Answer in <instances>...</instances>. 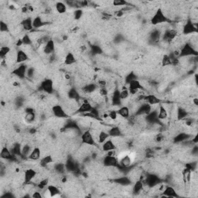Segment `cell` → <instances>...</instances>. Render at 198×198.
I'll return each mask as SVG.
<instances>
[{
	"instance_id": "45",
	"label": "cell",
	"mask_w": 198,
	"mask_h": 198,
	"mask_svg": "<svg viewBox=\"0 0 198 198\" xmlns=\"http://www.w3.org/2000/svg\"><path fill=\"white\" fill-rule=\"evenodd\" d=\"M82 16H83V10L82 9H77L74 12V18L76 20L80 19L82 17Z\"/></svg>"
},
{
	"instance_id": "10",
	"label": "cell",
	"mask_w": 198,
	"mask_h": 198,
	"mask_svg": "<svg viewBox=\"0 0 198 198\" xmlns=\"http://www.w3.org/2000/svg\"><path fill=\"white\" fill-rule=\"evenodd\" d=\"M26 71H27V66L25 64H20L18 67H15L14 70H13V74L19 78L23 79L26 77Z\"/></svg>"
},
{
	"instance_id": "23",
	"label": "cell",
	"mask_w": 198,
	"mask_h": 198,
	"mask_svg": "<svg viewBox=\"0 0 198 198\" xmlns=\"http://www.w3.org/2000/svg\"><path fill=\"white\" fill-rule=\"evenodd\" d=\"M168 118V111L164 105H159L158 108V118L160 121H164Z\"/></svg>"
},
{
	"instance_id": "34",
	"label": "cell",
	"mask_w": 198,
	"mask_h": 198,
	"mask_svg": "<svg viewBox=\"0 0 198 198\" xmlns=\"http://www.w3.org/2000/svg\"><path fill=\"white\" fill-rule=\"evenodd\" d=\"M189 137V135H187L186 133H180V134H178L176 136H175L173 140H174L175 143H183V142H184L185 140L188 139Z\"/></svg>"
},
{
	"instance_id": "43",
	"label": "cell",
	"mask_w": 198,
	"mask_h": 198,
	"mask_svg": "<svg viewBox=\"0 0 198 198\" xmlns=\"http://www.w3.org/2000/svg\"><path fill=\"white\" fill-rule=\"evenodd\" d=\"M112 5L114 6H127L128 3L125 0H115L112 2Z\"/></svg>"
},
{
	"instance_id": "15",
	"label": "cell",
	"mask_w": 198,
	"mask_h": 198,
	"mask_svg": "<svg viewBox=\"0 0 198 198\" xmlns=\"http://www.w3.org/2000/svg\"><path fill=\"white\" fill-rule=\"evenodd\" d=\"M37 175V171L34 169H28L24 173V182L25 184H29L33 181Z\"/></svg>"
},
{
	"instance_id": "29",
	"label": "cell",
	"mask_w": 198,
	"mask_h": 198,
	"mask_svg": "<svg viewBox=\"0 0 198 198\" xmlns=\"http://www.w3.org/2000/svg\"><path fill=\"white\" fill-rule=\"evenodd\" d=\"M109 137H110L109 134H108V132H105V131H104V130H101L100 133H99V134H98L97 142H98V143L102 144V143H105L106 140H108Z\"/></svg>"
},
{
	"instance_id": "18",
	"label": "cell",
	"mask_w": 198,
	"mask_h": 198,
	"mask_svg": "<svg viewBox=\"0 0 198 198\" xmlns=\"http://www.w3.org/2000/svg\"><path fill=\"white\" fill-rule=\"evenodd\" d=\"M118 115L120 118H128L131 115V111L128 106H122L116 110Z\"/></svg>"
},
{
	"instance_id": "52",
	"label": "cell",
	"mask_w": 198,
	"mask_h": 198,
	"mask_svg": "<svg viewBox=\"0 0 198 198\" xmlns=\"http://www.w3.org/2000/svg\"><path fill=\"white\" fill-rule=\"evenodd\" d=\"M192 104L195 107H197V105H198V98H197V97L192 99Z\"/></svg>"
},
{
	"instance_id": "4",
	"label": "cell",
	"mask_w": 198,
	"mask_h": 198,
	"mask_svg": "<svg viewBox=\"0 0 198 198\" xmlns=\"http://www.w3.org/2000/svg\"><path fill=\"white\" fill-rule=\"evenodd\" d=\"M197 30V23H193L190 19H188L185 25L183 26L182 32L184 35H190L194 33H196Z\"/></svg>"
},
{
	"instance_id": "44",
	"label": "cell",
	"mask_w": 198,
	"mask_h": 198,
	"mask_svg": "<svg viewBox=\"0 0 198 198\" xmlns=\"http://www.w3.org/2000/svg\"><path fill=\"white\" fill-rule=\"evenodd\" d=\"M135 80H137L136 74H135L134 73H131L127 75L126 78H125V82H126V84L128 85V84L131 83L132 81H133Z\"/></svg>"
},
{
	"instance_id": "5",
	"label": "cell",
	"mask_w": 198,
	"mask_h": 198,
	"mask_svg": "<svg viewBox=\"0 0 198 198\" xmlns=\"http://www.w3.org/2000/svg\"><path fill=\"white\" fill-rule=\"evenodd\" d=\"M39 90L41 91L42 93L52 94L54 91V82H53V81L50 79H46V80L43 81L41 82Z\"/></svg>"
},
{
	"instance_id": "35",
	"label": "cell",
	"mask_w": 198,
	"mask_h": 198,
	"mask_svg": "<svg viewBox=\"0 0 198 198\" xmlns=\"http://www.w3.org/2000/svg\"><path fill=\"white\" fill-rule=\"evenodd\" d=\"M11 52L10 47H8V46H3L0 50V56H1L2 60L3 59H6V57H7L8 54Z\"/></svg>"
},
{
	"instance_id": "13",
	"label": "cell",
	"mask_w": 198,
	"mask_h": 198,
	"mask_svg": "<svg viewBox=\"0 0 198 198\" xmlns=\"http://www.w3.org/2000/svg\"><path fill=\"white\" fill-rule=\"evenodd\" d=\"M133 159L132 158V156L129 155H124L122 157H121L119 161V165L118 166L122 168H128L130 167V166L133 163Z\"/></svg>"
},
{
	"instance_id": "28",
	"label": "cell",
	"mask_w": 198,
	"mask_h": 198,
	"mask_svg": "<svg viewBox=\"0 0 198 198\" xmlns=\"http://www.w3.org/2000/svg\"><path fill=\"white\" fill-rule=\"evenodd\" d=\"M76 63V57L72 53H68L64 58V64L67 66H71Z\"/></svg>"
},
{
	"instance_id": "11",
	"label": "cell",
	"mask_w": 198,
	"mask_h": 198,
	"mask_svg": "<svg viewBox=\"0 0 198 198\" xmlns=\"http://www.w3.org/2000/svg\"><path fill=\"white\" fill-rule=\"evenodd\" d=\"M93 108H94L93 105H91V102H88V100H87V99H84V101L82 102L81 105L79 106L78 109L77 110V112H76L81 114V115H83V114L87 113V112H90Z\"/></svg>"
},
{
	"instance_id": "16",
	"label": "cell",
	"mask_w": 198,
	"mask_h": 198,
	"mask_svg": "<svg viewBox=\"0 0 198 198\" xmlns=\"http://www.w3.org/2000/svg\"><path fill=\"white\" fill-rule=\"evenodd\" d=\"M161 197H177L178 194L176 190L173 186H166L164 190L163 191V195Z\"/></svg>"
},
{
	"instance_id": "40",
	"label": "cell",
	"mask_w": 198,
	"mask_h": 198,
	"mask_svg": "<svg viewBox=\"0 0 198 198\" xmlns=\"http://www.w3.org/2000/svg\"><path fill=\"white\" fill-rule=\"evenodd\" d=\"M21 39H22L23 44L24 46H31V44H33L32 39H31L30 36L28 35V34H25Z\"/></svg>"
},
{
	"instance_id": "8",
	"label": "cell",
	"mask_w": 198,
	"mask_h": 198,
	"mask_svg": "<svg viewBox=\"0 0 198 198\" xmlns=\"http://www.w3.org/2000/svg\"><path fill=\"white\" fill-rule=\"evenodd\" d=\"M146 186H147L148 188H153V186H156L161 183L160 179L155 174H149L145 178L144 181H143Z\"/></svg>"
},
{
	"instance_id": "50",
	"label": "cell",
	"mask_w": 198,
	"mask_h": 198,
	"mask_svg": "<svg viewBox=\"0 0 198 198\" xmlns=\"http://www.w3.org/2000/svg\"><path fill=\"white\" fill-rule=\"evenodd\" d=\"M124 13H125V12H124L122 9H119V10L116 11L115 15H116L117 17H122L124 16Z\"/></svg>"
},
{
	"instance_id": "30",
	"label": "cell",
	"mask_w": 198,
	"mask_h": 198,
	"mask_svg": "<svg viewBox=\"0 0 198 198\" xmlns=\"http://www.w3.org/2000/svg\"><path fill=\"white\" fill-rule=\"evenodd\" d=\"M56 10L60 14H64L67 12V5L65 3H62V2H57L55 4Z\"/></svg>"
},
{
	"instance_id": "3",
	"label": "cell",
	"mask_w": 198,
	"mask_h": 198,
	"mask_svg": "<svg viewBox=\"0 0 198 198\" xmlns=\"http://www.w3.org/2000/svg\"><path fill=\"white\" fill-rule=\"evenodd\" d=\"M52 112L53 115L55 116L57 118H68L69 115L65 111V109L64 108V107L60 105H53L52 108Z\"/></svg>"
},
{
	"instance_id": "26",
	"label": "cell",
	"mask_w": 198,
	"mask_h": 198,
	"mask_svg": "<svg viewBox=\"0 0 198 198\" xmlns=\"http://www.w3.org/2000/svg\"><path fill=\"white\" fill-rule=\"evenodd\" d=\"M144 190V183L140 180H138L136 181L135 185L133 187V192L135 194H139Z\"/></svg>"
},
{
	"instance_id": "36",
	"label": "cell",
	"mask_w": 198,
	"mask_h": 198,
	"mask_svg": "<svg viewBox=\"0 0 198 198\" xmlns=\"http://www.w3.org/2000/svg\"><path fill=\"white\" fill-rule=\"evenodd\" d=\"M36 119V114L35 112H30V113H26L24 116V120L26 123H33Z\"/></svg>"
},
{
	"instance_id": "37",
	"label": "cell",
	"mask_w": 198,
	"mask_h": 198,
	"mask_svg": "<svg viewBox=\"0 0 198 198\" xmlns=\"http://www.w3.org/2000/svg\"><path fill=\"white\" fill-rule=\"evenodd\" d=\"M54 169H55V172L58 174H63V173H65L66 171V166L63 163H57L54 166Z\"/></svg>"
},
{
	"instance_id": "19",
	"label": "cell",
	"mask_w": 198,
	"mask_h": 198,
	"mask_svg": "<svg viewBox=\"0 0 198 198\" xmlns=\"http://www.w3.org/2000/svg\"><path fill=\"white\" fill-rule=\"evenodd\" d=\"M41 156V150L40 148L38 147H34L33 148L32 152L30 153V154L28 156V159L29 160H33V161H36V160H39L40 159Z\"/></svg>"
},
{
	"instance_id": "12",
	"label": "cell",
	"mask_w": 198,
	"mask_h": 198,
	"mask_svg": "<svg viewBox=\"0 0 198 198\" xmlns=\"http://www.w3.org/2000/svg\"><path fill=\"white\" fill-rule=\"evenodd\" d=\"M43 52L45 55H52L55 52V44L53 39L49 40L43 47Z\"/></svg>"
},
{
	"instance_id": "6",
	"label": "cell",
	"mask_w": 198,
	"mask_h": 198,
	"mask_svg": "<svg viewBox=\"0 0 198 198\" xmlns=\"http://www.w3.org/2000/svg\"><path fill=\"white\" fill-rule=\"evenodd\" d=\"M102 164L105 167H117L119 165L118 159L115 156H106L102 159Z\"/></svg>"
},
{
	"instance_id": "31",
	"label": "cell",
	"mask_w": 198,
	"mask_h": 198,
	"mask_svg": "<svg viewBox=\"0 0 198 198\" xmlns=\"http://www.w3.org/2000/svg\"><path fill=\"white\" fill-rule=\"evenodd\" d=\"M53 162H54V159H53L52 156H50V155H47V156H45L44 158L41 159L40 166L42 167H47Z\"/></svg>"
},
{
	"instance_id": "47",
	"label": "cell",
	"mask_w": 198,
	"mask_h": 198,
	"mask_svg": "<svg viewBox=\"0 0 198 198\" xmlns=\"http://www.w3.org/2000/svg\"><path fill=\"white\" fill-rule=\"evenodd\" d=\"M164 138H165L164 135H163V133H159L156 135V136H155L154 141L157 143H162V142H163Z\"/></svg>"
},
{
	"instance_id": "33",
	"label": "cell",
	"mask_w": 198,
	"mask_h": 198,
	"mask_svg": "<svg viewBox=\"0 0 198 198\" xmlns=\"http://www.w3.org/2000/svg\"><path fill=\"white\" fill-rule=\"evenodd\" d=\"M32 146L29 143H26L23 146H22V156L28 157L30 153L32 152Z\"/></svg>"
},
{
	"instance_id": "22",
	"label": "cell",
	"mask_w": 198,
	"mask_h": 198,
	"mask_svg": "<svg viewBox=\"0 0 198 198\" xmlns=\"http://www.w3.org/2000/svg\"><path fill=\"white\" fill-rule=\"evenodd\" d=\"M21 26L22 28L26 31H31L34 28L33 26V19L31 17H27L26 19H24L23 20H22L21 22Z\"/></svg>"
},
{
	"instance_id": "24",
	"label": "cell",
	"mask_w": 198,
	"mask_h": 198,
	"mask_svg": "<svg viewBox=\"0 0 198 198\" xmlns=\"http://www.w3.org/2000/svg\"><path fill=\"white\" fill-rule=\"evenodd\" d=\"M102 149H103L104 152H106L107 153V152L111 151V150L116 149V146H115L113 140L108 139L105 143H102Z\"/></svg>"
},
{
	"instance_id": "9",
	"label": "cell",
	"mask_w": 198,
	"mask_h": 198,
	"mask_svg": "<svg viewBox=\"0 0 198 198\" xmlns=\"http://www.w3.org/2000/svg\"><path fill=\"white\" fill-rule=\"evenodd\" d=\"M111 103L112 106L118 107V108L122 106V100L120 98V91L118 89H115L112 91Z\"/></svg>"
},
{
	"instance_id": "17",
	"label": "cell",
	"mask_w": 198,
	"mask_h": 198,
	"mask_svg": "<svg viewBox=\"0 0 198 198\" xmlns=\"http://www.w3.org/2000/svg\"><path fill=\"white\" fill-rule=\"evenodd\" d=\"M28 60H29V56H28L27 53L25 52L23 50H19L17 51L16 59V64H23L25 61H27Z\"/></svg>"
},
{
	"instance_id": "27",
	"label": "cell",
	"mask_w": 198,
	"mask_h": 198,
	"mask_svg": "<svg viewBox=\"0 0 198 198\" xmlns=\"http://www.w3.org/2000/svg\"><path fill=\"white\" fill-rule=\"evenodd\" d=\"M45 24L46 22L41 16H36L34 20H33V26H34V28H35V29H39Z\"/></svg>"
},
{
	"instance_id": "49",
	"label": "cell",
	"mask_w": 198,
	"mask_h": 198,
	"mask_svg": "<svg viewBox=\"0 0 198 198\" xmlns=\"http://www.w3.org/2000/svg\"><path fill=\"white\" fill-rule=\"evenodd\" d=\"M91 52L94 53L95 54H99L102 53V49L97 45H94L93 47H91Z\"/></svg>"
},
{
	"instance_id": "48",
	"label": "cell",
	"mask_w": 198,
	"mask_h": 198,
	"mask_svg": "<svg viewBox=\"0 0 198 198\" xmlns=\"http://www.w3.org/2000/svg\"><path fill=\"white\" fill-rule=\"evenodd\" d=\"M107 85L108 83L105 79H99L98 81V86L99 87H107Z\"/></svg>"
},
{
	"instance_id": "39",
	"label": "cell",
	"mask_w": 198,
	"mask_h": 198,
	"mask_svg": "<svg viewBox=\"0 0 198 198\" xmlns=\"http://www.w3.org/2000/svg\"><path fill=\"white\" fill-rule=\"evenodd\" d=\"M162 66L163 67H169V66L172 65V60H171L170 57L169 55H164L162 59Z\"/></svg>"
},
{
	"instance_id": "2",
	"label": "cell",
	"mask_w": 198,
	"mask_h": 198,
	"mask_svg": "<svg viewBox=\"0 0 198 198\" xmlns=\"http://www.w3.org/2000/svg\"><path fill=\"white\" fill-rule=\"evenodd\" d=\"M190 56H197V51L189 43H186L181 47L180 57H187Z\"/></svg>"
},
{
	"instance_id": "14",
	"label": "cell",
	"mask_w": 198,
	"mask_h": 198,
	"mask_svg": "<svg viewBox=\"0 0 198 198\" xmlns=\"http://www.w3.org/2000/svg\"><path fill=\"white\" fill-rule=\"evenodd\" d=\"M143 102L148 104V105H152V106H153V105H159V104L161 103V99H159L155 95H146V96H145L144 101H143Z\"/></svg>"
},
{
	"instance_id": "41",
	"label": "cell",
	"mask_w": 198,
	"mask_h": 198,
	"mask_svg": "<svg viewBox=\"0 0 198 198\" xmlns=\"http://www.w3.org/2000/svg\"><path fill=\"white\" fill-rule=\"evenodd\" d=\"M0 30H1L2 34H5V33H7L8 31H9V26H8L6 23H5L4 21L2 20L0 22Z\"/></svg>"
},
{
	"instance_id": "21",
	"label": "cell",
	"mask_w": 198,
	"mask_h": 198,
	"mask_svg": "<svg viewBox=\"0 0 198 198\" xmlns=\"http://www.w3.org/2000/svg\"><path fill=\"white\" fill-rule=\"evenodd\" d=\"M108 133L109 134V136L112 138H117V137H120L122 135L121 128L118 126H113L110 128L108 130Z\"/></svg>"
},
{
	"instance_id": "46",
	"label": "cell",
	"mask_w": 198,
	"mask_h": 198,
	"mask_svg": "<svg viewBox=\"0 0 198 198\" xmlns=\"http://www.w3.org/2000/svg\"><path fill=\"white\" fill-rule=\"evenodd\" d=\"M35 70L34 67H29L27 68V71H26V77L29 78H34L35 77Z\"/></svg>"
},
{
	"instance_id": "25",
	"label": "cell",
	"mask_w": 198,
	"mask_h": 198,
	"mask_svg": "<svg viewBox=\"0 0 198 198\" xmlns=\"http://www.w3.org/2000/svg\"><path fill=\"white\" fill-rule=\"evenodd\" d=\"M176 116L178 120L186 119V118H187L188 116V112L186 111V108H183V107H180V108L176 109Z\"/></svg>"
},
{
	"instance_id": "7",
	"label": "cell",
	"mask_w": 198,
	"mask_h": 198,
	"mask_svg": "<svg viewBox=\"0 0 198 198\" xmlns=\"http://www.w3.org/2000/svg\"><path fill=\"white\" fill-rule=\"evenodd\" d=\"M81 141L83 144L87 145V146H94L95 145V140L94 138L91 130H86L82 133L81 136Z\"/></svg>"
},
{
	"instance_id": "1",
	"label": "cell",
	"mask_w": 198,
	"mask_h": 198,
	"mask_svg": "<svg viewBox=\"0 0 198 198\" xmlns=\"http://www.w3.org/2000/svg\"><path fill=\"white\" fill-rule=\"evenodd\" d=\"M167 22V16H165L164 13L162 10V9H158L151 19V23L154 25V26H156V25L163 24Z\"/></svg>"
},
{
	"instance_id": "42",
	"label": "cell",
	"mask_w": 198,
	"mask_h": 198,
	"mask_svg": "<svg viewBox=\"0 0 198 198\" xmlns=\"http://www.w3.org/2000/svg\"><path fill=\"white\" fill-rule=\"evenodd\" d=\"M108 118L112 120V121H115V120L118 119V113H117L116 110H111V111L108 112Z\"/></svg>"
},
{
	"instance_id": "51",
	"label": "cell",
	"mask_w": 198,
	"mask_h": 198,
	"mask_svg": "<svg viewBox=\"0 0 198 198\" xmlns=\"http://www.w3.org/2000/svg\"><path fill=\"white\" fill-rule=\"evenodd\" d=\"M32 197H35V198L42 197L43 195L40 194V192H39V191H35V192H34V194H33Z\"/></svg>"
},
{
	"instance_id": "38",
	"label": "cell",
	"mask_w": 198,
	"mask_h": 198,
	"mask_svg": "<svg viewBox=\"0 0 198 198\" xmlns=\"http://www.w3.org/2000/svg\"><path fill=\"white\" fill-rule=\"evenodd\" d=\"M129 95H130V92L128 88L123 87V88L120 91V98H121V99L122 101L127 100V99L129 98Z\"/></svg>"
},
{
	"instance_id": "32",
	"label": "cell",
	"mask_w": 198,
	"mask_h": 198,
	"mask_svg": "<svg viewBox=\"0 0 198 198\" xmlns=\"http://www.w3.org/2000/svg\"><path fill=\"white\" fill-rule=\"evenodd\" d=\"M47 190H49L50 194L51 197H59L58 194H60V190L57 186H54V185H50L47 186Z\"/></svg>"
},
{
	"instance_id": "20",
	"label": "cell",
	"mask_w": 198,
	"mask_h": 198,
	"mask_svg": "<svg viewBox=\"0 0 198 198\" xmlns=\"http://www.w3.org/2000/svg\"><path fill=\"white\" fill-rule=\"evenodd\" d=\"M1 158L2 159H6V160H9V159H12L13 158V155L11 152V150L9 149L7 146H5L3 147L1 150Z\"/></svg>"
}]
</instances>
